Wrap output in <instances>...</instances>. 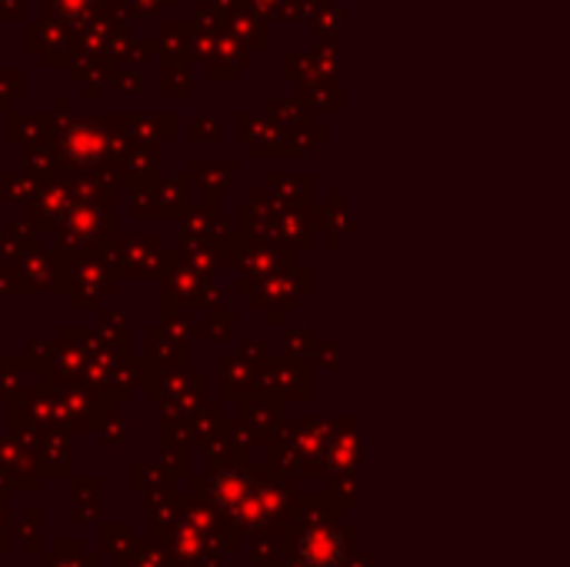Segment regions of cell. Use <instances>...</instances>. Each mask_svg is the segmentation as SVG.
I'll return each instance as SVG.
<instances>
[{"mask_svg":"<svg viewBox=\"0 0 570 567\" xmlns=\"http://www.w3.org/2000/svg\"><path fill=\"white\" fill-rule=\"evenodd\" d=\"M301 551H304V558L311 561V567H334L341 561V541H337V535H331V531H314V535H307V541L301 545Z\"/></svg>","mask_w":570,"mask_h":567,"instance_id":"6da1fadb","label":"cell"}]
</instances>
